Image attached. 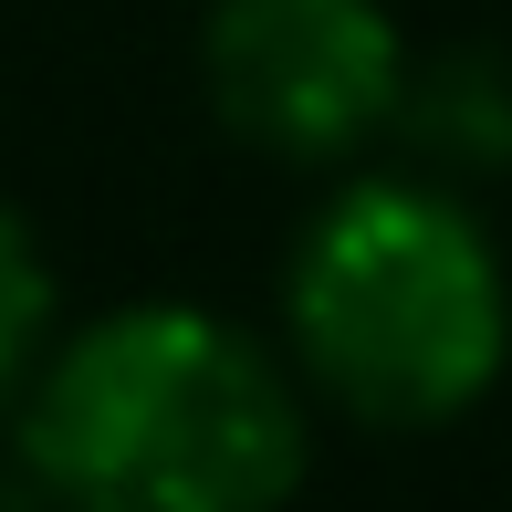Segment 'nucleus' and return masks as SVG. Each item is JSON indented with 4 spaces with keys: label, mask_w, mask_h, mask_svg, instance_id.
Returning <instances> with one entry per match:
<instances>
[{
    "label": "nucleus",
    "mask_w": 512,
    "mask_h": 512,
    "mask_svg": "<svg viewBox=\"0 0 512 512\" xmlns=\"http://www.w3.org/2000/svg\"><path fill=\"white\" fill-rule=\"evenodd\" d=\"M53 345H63V283H53V262H42L32 220L0 199V429L21 418V398H32Z\"/></svg>",
    "instance_id": "39448f33"
},
{
    "label": "nucleus",
    "mask_w": 512,
    "mask_h": 512,
    "mask_svg": "<svg viewBox=\"0 0 512 512\" xmlns=\"http://www.w3.org/2000/svg\"><path fill=\"white\" fill-rule=\"evenodd\" d=\"M283 356L366 429H450L512 366L502 241L450 178L366 168L293 230Z\"/></svg>",
    "instance_id": "f03ea898"
},
{
    "label": "nucleus",
    "mask_w": 512,
    "mask_h": 512,
    "mask_svg": "<svg viewBox=\"0 0 512 512\" xmlns=\"http://www.w3.org/2000/svg\"><path fill=\"white\" fill-rule=\"evenodd\" d=\"M11 439L63 512H283L314 460V408L251 324L115 304L42 356Z\"/></svg>",
    "instance_id": "f257e3e1"
},
{
    "label": "nucleus",
    "mask_w": 512,
    "mask_h": 512,
    "mask_svg": "<svg viewBox=\"0 0 512 512\" xmlns=\"http://www.w3.org/2000/svg\"><path fill=\"white\" fill-rule=\"evenodd\" d=\"M398 147H408V168L450 178V189L502 178L512 168V53H492V42L418 53L408 95H398Z\"/></svg>",
    "instance_id": "20e7f679"
},
{
    "label": "nucleus",
    "mask_w": 512,
    "mask_h": 512,
    "mask_svg": "<svg viewBox=\"0 0 512 512\" xmlns=\"http://www.w3.org/2000/svg\"><path fill=\"white\" fill-rule=\"evenodd\" d=\"M408 32L387 0H209L199 95L272 168H345L398 136Z\"/></svg>",
    "instance_id": "7ed1b4c3"
},
{
    "label": "nucleus",
    "mask_w": 512,
    "mask_h": 512,
    "mask_svg": "<svg viewBox=\"0 0 512 512\" xmlns=\"http://www.w3.org/2000/svg\"><path fill=\"white\" fill-rule=\"evenodd\" d=\"M53 492H42V481H0V512H42Z\"/></svg>",
    "instance_id": "423d86ee"
}]
</instances>
